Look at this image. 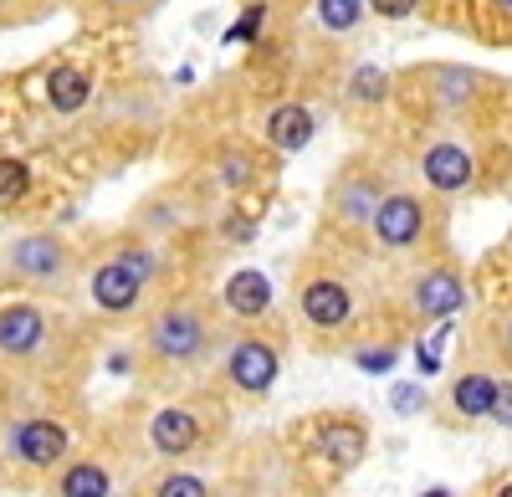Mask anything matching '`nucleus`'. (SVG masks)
<instances>
[{
    "mask_svg": "<svg viewBox=\"0 0 512 497\" xmlns=\"http://www.w3.org/2000/svg\"><path fill=\"white\" fill-rule=\"evenodd\" d=\"M139 497H221V482L190 462H159L139 477Z\"/></svg>",
    "mask_w": 512,
    "mask_h": 497,
    "instance_id": "obj_22",
    "label": "nucleus"
},
{
    "mask_svg": "<svg viewBox=\"0 0 512 497\" xmlns=\"http://www.w3.org/2000/svg\"><path fill=\"white\" fill-rule=\"evenodd\" d=\"M77 451V426L57 410H0V472L16 482H47Z\"/></svg>",
    "mask_w": 512,
    "mask_h": 497,
    "instance_id": "obj_3",
    "label": "nucleus"
},
{
    "mask_svg": "<svg viewBox=\"0 0 512 497\" xmlns=\"http://www.w3.org/2000/svg\"><path fill=\"white\" fill-rule=\"evenodd\" d=\"M216 298L205 293H169L159 303L144 308L139 318V364L159 385H180L190 375H200L205 364L221 359V318H216Z\"/></svg>",
    "mask_w": 512,
    "mask_h": 497,
    "instance_id": "obj_1",
    "label": "nucleus"
},
{
    "mask_svg": "<svg viewBox=\"0 0 512 497\" xmlns=\"http://www.w3.org/2000/svg\"><path fill=\"white\" fill-rule=\"evenodd\" d=\"M123 467L108 457V451H72V457L41 482V497H123Z\"/></svg>",
    "mask_w": 512,
    "mask_h": 497,
    "instance_id": "obj_15",
    "label": "nucleus"
},
{
    "mask_svg": "<svg viewBox=\"0 0 512 497\" xmlns=\"http://www.w3.org/2000/svg\"><path fill=\"white\" fill-rule=\"evenodd\" d=\"M492 354H497V359L512 369V303H507V308L492 318Z\"/></svg>",
    "mask_w": 512,
    "mask_h": 497,
    "instance_id": "obj_29",
    "label": "nucleus"
},
{
    "mask_svg": "<svg viewBox=\"0 0 512 497\" xmlns=\"http://www.w3.org/2000/svg\"><path fill=\"white\" fill-rule=\"evenodd\" d=\"M415 175H420V190L451 205L461 195H472L477 180H482V159H477V144L466 134H431L415 154Z\"/></svg>",
    "mask_w": 512,
    "mask_h": 497,
    "instance_id": "obj_12",
    "label": "nucleus"
},
{
    "mask_svg": "<svg viewBox=\"0 0 512 497\" xmlns=\"http://www.w3.org/2000/svg\"><path fill=\"white\" fill-rule=\"evenodd\" d=\"M164 282V252L139 231H123L103 241L93 262H82V298L103 323H134L154 303V287Z\"/></svg>",
    "mask_w": 512,
    "mask_h": 497,
    "instance_id": "obj_2",
    "label": "nucleus"
},
{
    "mask_svg": "<svg viewBox=\"0 0 512 497\" xmlns=\"http://www.w3.org/2000/svg\"><path fill=\"white\" fill-rule=\"evenodd\" d=\"M395 410H400V416H415V410H425V390H420V385H400V390H395Z\"/></svg>",
    "mask_w": 512,
    "mask_h": 497,
    "instance_id": "obj_32",
    "label": "nucleus"
},
{
    "mask_svg": "<svg viewBox=\"0 0 512 497\" xmlns=\"http://www.w3.org/2000/svg\"><path fill=\"white\" fill-rule=\"evenodd\" d=\"M292 313L318 344H338L359 328L364 298H359V287L344 267L313 257V262H303V272L292 282Z\"/></svg>",
    "mask_w": 512,
    "mask_h": 497,
    "instance_id": "obj_5",
    "label": "nucleus"
},
{
    "mask_svg": "<svg viewBox=\"0 0 512 497\" xmlns=\"http://www.w3.org/2000/svg\"><path fill=\"white\" fill-rule=\"evenodd\" d=\"M221 231H226V241H236V246H246V241L256 236V221H251V216H241V211H231Z\"/></svg>",
    "mask_w": 512,
    "mask_h": 497,
    "instance_id": "obj_31",
    "label": "nucleus"
},
{
    "mask_svg": "<svg viewBox=\"0 0 512 497\" xmlns=\"http://www.w3.org/2000/svg\"><path fill=\"white\" fill-rule=\"evenodd\" d=\"M482 497H512V477H492Z\"/></svg>",
    "mask_w": 512,
    "mask_h": 497,
    "instance_id": "obj_33",
    "label": "nucleus"
},
{
    "mask_svg": "<svg viewBox=\"0 0 512 497\" xmlns=\"http://www.w3.org/2000/svg\"><path fill=\"white\" fill-rule=\"evenodd\" d=\"M425 497H451V492H446V487H436V492H425Z\"/></svg>",
    "mask_w": 512,
    "mask_h": 497,
    "instance_id": "obj_36",
    "label": "nucleus"
},
{
    "mask_svg": "<svg viewBox=\"0 0 512 497\" xmlns=\"http://www.w3.org/2000/svg\"><path fill=\"white\" fill-rule=\"evenodd\" d=\"M103 6H113V11H149L154 0H103Z\"/></svg>",
    "mask_w": 512,
    "mask_h": 497,
    "instance_id": "obj_34",
    "label": "nucleus"
},
{
    "mask_svg": "<svg viewBox=\"0 0 512 497\" xmlns=\"http://www.w3.org/2000/svg\"><path fill=\"white\" fill-rule=\"evenodd\" d=\"M487 6H492L497 16H507V21H512V0H487Z\"/></svg>",
    "mask_w": 512,
    "mask_h": 497,
    "instance_id": "obj_35",
    "label": "nucleus"
},
{
    "mask_svg": "<svg viewBox=\"0 0 512 497\" xmlns=\"http://www.w3.org/2000/svg\"><path fill=\"white\" fill-rule=\"evenodd\" d=\"M313 16H318L323 36H354V31L364 26L369 6H364V0H318Z\"/></svg>",
    "mask_w": 512,
    "mask_h": 497,
    "instance_id": "obj_25",
    "label": "nucleus"
},
{
    "mask_svg": "<svg viewBox=\"0 0 512 497\" xmlns=\"http://www.w3.org/2000/svg\"><path fill=\"white\" fill-rule=\"evenodd\" d=\"M364 6H369L374 21H410L425 0H364Z\"/></svg>",
    "mask_w": 512,
    "mask_h": 497,
    "instance_id": "obj_28",
    "label": "nucleus"
},
{
    "mask_svg": "<svg viewBox=\"0 0 512 497\" xmlns=\"http://www.w3.org/2000/svg\"><path fill=\"white\" fill-rule=\"evenodd\" d=\"M205 175L216 180V190H226V195H251L256 185L267 180V170H262V149L231 139V144H221L216 154H210Z\"/></svg>",
    "mask_w": 512,
    "mask_h": 497,
    "instance_id": "obj_20",
    "label": "nucleus"
},
{
    "mask_svg": "<svg viewBox=\"0 0 512 497\" xmlns=\"http://www.w3.org/2000/svg\"><path fill=\"white\" fill-rule=\"evenodd\" d=\"M466 308H472V282H466V267L451 262V257H420L400 277V313L415 328L451 323Z\"/></svg>",
    "mask_w": 512,
    "mask_h": 497,
    "instance_id": "obj_7",
    "label": "nucleus"
},
{
    "mask_svg": "<svg viewBox=\"0 0 512 497\" xmlns=\"http://www.w3.org/2000/svg\"><path fill=\"white\" fill-rule=\"evenodd\" d=\"M282 359H287L282 339L267 323L231 328L226 344H221V385H226V395H236L246 405H262L282 380Z\"/></svg>",
    "mask_w": 512,
    "mask_h": 497,
    "instance_id": "obj_8",
    "label": "nucleus"
},
{
    "mask_svg": "<svg viewBox=\"0 0 512 497\" xmlns=\"http://www.w3.org/2000/svg\"><path fill=\"white\" fill-rule=\"evenodd\" d=\"M507 257H512V231H507Z\"/></svg>",
    "mask_w": 512,
    "mask_h": 497,
    "instance_id": "obj_37",
    "label": "nucleus"
},
{
    "mask_svg": "<svg viewBox=\"0 0 512 497\" xmlns=\"http://www.w3.org/2000/svg\"><path fill=\"white\" fill-rule=\"evenodd\" d=\"M344 98H349L354 108H369V113H379L384 103L395 98V77L384 72L379 62H359V67L349 72V88H344Z\"/></svg>",
    "mask_w": 512,
    "mask_h": 497,
    "instance_id": "obj_23",
    "label": "nucleus"
},
{
    "mask_svg": "<svg viewBox=\"0 0 512 497\" xmlns=\"http://www.w3.org/2000/svg\"><path fill=\"white\" fill-rule=\"evenodd\" d=\"M200 221V200L190 195V185H164L154 195H144L134 205V216H128V231H139L144 241H169V236H180Z\"/></svg>",
    "mask_w": 512,
    "mask_h": 497,
    "instance_id": "obj_17",
    "label": "nucleus"
},
{
    "mask_svg": "<svg viewBox=\"0 0 512 497\" xmlns=\"http://www.w3.org/2000/svg\"><path fill=\"white\" fill-rule=\"evenodd\" d=\"M0 277L31 298H67L82 282V252L52 226H31L0 246Z\"/></svg>",
    "mask_w": 512,
    "mask_h": 497,
    "instance_id": "obj_4",
    "label": "nucleus"
},
{
    "mask_svg": "<svg viewBox=\"0 0 512 497\" xmlns=\"http://www.w3.org/2000/svg\"><path fill=\"white\" fill-rule=\"evenodd\" d=\"M487 426L512 431V369H502V390H497V405H492V421Z\"/></svg>",
    "mask_w": 512,
    "mask_h": 497,
    "instance_id": "obj_30",
    "label": "nucleus"
},
{
    "mask_svg": "<svg viewBox=\"0 0 512 497\" xmlns=\"http://www.w3.org/2000/svg\"><path fill=\"white\" fill-rule=\"evenodd\" d=\"M36 190V175L21 154H0V211H21Z\"/></svg>",
    "mask_w": 512,
    "mask_h": 497,
    "instance_id": "obj_24",
    "label": "nucleus"
},
{
    "mask_svg": "<svg viewBox=\"0 0 512 497\" xmlns=\"http://www.w3.org/2000/svg\"><path fill=\"white\" fill-rule=\"evenodd\" d=\"M313 436V457L333 472H354L369 457V421L359 410H323V416L308 421Z\"/></svg>",
    "mask_w": 512,
    "mask_h": 497,
    "instance_id": "obj_14",
    "label": "nucleus"
},
{
    "mask_svg": "<svg viewBox=\"0 0 512 497\" xmlns=\"http://www.w3.org/2000/svg\"><path fill=\"white\" fill-rule=\"evenodd\" d=\"M216 308L231 328H256V323H267L272 308H277V287L262 267H236L226 272L221 282V293H216Z\"/></svg>",
    "mask_w": 512,
    "mask_h": 497,
    "instance_id": "obj_18",
    "label": "nucleus"
},
{
    "mask_svg": "<svg viewBox=\"0 0 512 497\" xmlns=\"http://www.w3.org/2000/svg\"><path fill=\"white\" fill-rule=\"evenodd\" d=\"M395 359H400V349H395V344H379V349H354V364L364 369V375H390Z\"/></svg>",
    "mask_w": 512,
    "mask_h": 497,
    "instance_id": "obj_27",
    "label": "nucleus"
},
{
    "mask_svg": "<svg viewBox=\"0 0 512 497\" xmlns=\"http://www.w3.org/2000/svg\"><path fill=\"white\" fill-rule=\"evenodd\" d=\"M139 436H144L149 462L159 467V462H195V457H205V451L216 446L221 426L210 421V410L195 405V400H159L144 416Z\"/></svg>",
    "mask_w": 512,
    "mask_h": 497,
    "instance_id": "obj_10",
    "label": "nucleus"
},
{
    "mask_svg": "<svg viewBox=\"0 0 512 497\" xmlns=\"http://www.w3.org/2000/svg\"><path fill=\"white\" fill-rule=\"evenodd\" d=\"M62 323L47 298L0 293V369H36L57 354Z\"/></svg>",
    "mask_w": 512,
    "mask_h": 497,
    "instance_id": "obj_9",
    "label": "nucleus"
},
{
    "mask_svg": "<svg viewBox=\"0 0 512 497\" xmlns=\"http://www.w3.org/2000/svg\"><path fill=\"white\" fill-rule=\"evenodd\" d=\"M41 98H47V108L57 118H77L93 103V72L82 62H52L41 72Z\"/></svg>",
    "mask_w": 512,
    "mask_h": 497,
    "instance_id": "obj_21",
    "label": "nucleus"
},
{
    "mask_svg": "<svg viewBox=\"0 0 512 497\" xmlns=\"http://www.w3.org/2000/svg\"><path fill=\"white\" fill-rule=\"evenodd\" d=\"M446 216H441V200H431L420 185H390V195L379 200V211L369 221V246L379 257H425L431 246L441 241Z\"/></svg>",
    "mask_w": 512,
    "mask_h": 497,
    "instance_id": "obj_6",
    "label": "nucleus"
},
{
    "mask_svg": "<svg viewBox=\"0 0 512 497\" xmlns=\"http://www.w3.org/2000/svg\"><path fill=\"white\" fill-rule=\"evenodd\" d=\"M415 82L425 88V103H431L436 118H461V113H472L487 93V77L477 67H461V62H431V67H420Z\"/></svg>",
    "mask_w": 512,
    "mask_h": 497,
    "instance_id": "obj_16",
    "label": "nucleus"
},
{
    "mask_svg": "<svg viewBox=\"0 0 512 497\" xmlns=\"http://www.w3.org/2000/svg\"><path fill=\"white\" fill-rule=\"evenodd\" d=\"M262 31H267V0H251V6L231 21L226 47H251V41H262Z\"/></svg>",
    "mask_w": 512,
    "mask_h": 497,
    "instance_id": "obj_26",
    "label": "nucleus"
},
{
    "mask_svg": "<svg viewBox=\"0 0 512 497\" xmlns=\"http://www.w3.org/2000/svg\"><path fill=\"white\" fill-rule=\"evenodd\" d=\"M313 139H318V113H313V103L282 98V103L267 108V118H262V144H267V149H277V154H303Z\"/></svg>",
    "mask_w": 512,
    "mask_h": 497,
    "instance_id": "obj_19",
    "label": "nucleus"
},
{
    "mask_svg": "<svg viewBox=\"0 0 512 497\" xmlns=\"http://www.w3.org/2000/svg\"><path fill=\"white\" fill-rule=\"evenodd\" d=\"M384 195H390V175L374 159L354 154L349 164H338L328 190H323V226L344 231V236H364Z\"/></svg>",
    "mask_w": 512,
    "mask_h": 497,
    "instance_id": "obj_11",
    "label": "nucleus"
},
{
    "mask_svg": "<svg viewBox=\"0 0 512 497\" xmlns=\"http://www.w3.org/2000/svg\"><path fill=\"white\" fill-rule=\"evenodd\" d=\"M497 390H502V369H492V364L456 369V375L446 380V390H441V426H451V431L487 426L492 405H497Z\"/></svg>",
    "mask_w": 512,
    "mask_h": 497,
    "instance_id": "obj_13",
    "label": "nucleus"
}]
</instances>
